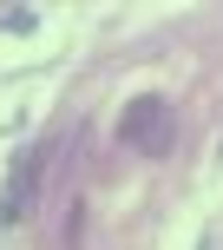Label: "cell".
<instances>
[{
  "mask_svg": "<svg viewBox=\"0 0 223 250\" xmlns=\"http://www.w3.org/2000/svg\"><path fill=\"white\" fill-rule=\"evenodd\" d=\"M33 26H39L33 7H0V33H33Z\"/></svg>",
  "mask_w": 223,
  "mask_h": 250,
  "instance_id": "obj_2",
  "label": "cell"
},
{
  "mask_svg": "<svg viewBox=\"0 0 223 250\" xmlns=\"http://www.w3.org/2000/svg\"><path fill=\"white\" fill-rule=\"evenodd\" d=\"M118 138L138 145L145 158H164V151H171V105H164L158 92H138V99L125 105V119H118Z\"/></svg>",
  "mask_w": 223,
  "mask_h": 250,
  "instance_id": "obj_1",
  "label": "cell"
}]
</instances>
